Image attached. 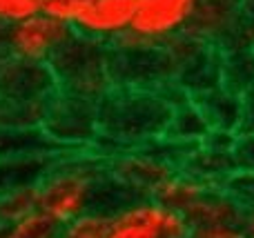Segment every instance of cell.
Wrapping results in <instances>:
<instances>
[{"instance_id":"cell-1","label":"cell","mask_w":254,"mask_h":238,"mask_svg":"<svg viewBox=\"0 0 254 238\" xmlns=\"http://www.w3.org/2000/svg\"><path fill=\"white\" fill-rule=\"evenodd\" d=\"M107 181L110 172L98 158L83 151H69L61 156L40 181L38 209L63 227L89 209H105L101 205V194L105 191Z\"/></svg>"},{"instance_id":"cell-2","label":"cell","mask_w":254,"mask_h":238,"mask_svg":"<svg viewBox=\"0 0 254 238\" xmlns=\"http://www.w3.org/2000/svg\"><path fill=\"white\" fill-rule=\"evenodd\" d=\"M112 49L110 45L74 36L69 45L49 62L58 83V92L101 102L112 92Z\"/></svg>"},{"instance_id":"cell-3","label":"cell","mask_w":254,"mask_h":238,"mask_svg":"<svg viewBox=\"0 0 254 238\" xmlns=\"http://www.w3.org/2000/svg\"><path fill=\"white\" fill-rule=\"evenodd\" d=\"M172 105L140 92L107 94L98 102V127L114 141H147L167 132Z\"/></svg>"},{"instance_id":"cell-4","label":"cell","mask_w":254,"mask_h":238,"mask_svg":"<svg viewBox=\"0 0 254 238\" xmlns=\"http://www.w3.org/2000/svg\"><path fill=\"white\" fill-rule=\"evenodd\" d=\"M190 232L183 212L143 196L112 209L107 238H190Z\"/></svg>"},{"instance_id":"cell-5","label":"cell","mask_w":254,"mask_h":238,"mask_svg":"<svg viewBox=\"0 0 254 238\" xmlns=\"http://www.w3.org/2000/svg\"><path fill=\"white\" fill-rule=\"evenodd\" d=\"M43 127L67 151H83L96 141L98 134V102L87 98L56 92L47 100Z\"/></svg>"},{"instance_id":"cell-6","label":"cell","mask_w":254,"mask_h":238,"mask_svg":"<svg viewBox=\"0 0 254 238\" xmlns=\"http://www.w3.org/2000/svg\"><path fill=\"white\" fill-rule=\"evenodd\" d=\"M74 27L47 16L45 11H36L34 16L4 29L2 47L18 58L49 65L74 40Z\"/></svg>"},{"instance_id":"cell-7","label":"cell","mask_w":254,"mask_h":238,"mask_svg":"<svg viewBox=\"0 0 254 238\" xmlns=\"http://www.w3.org/2000/svg\"><path fill=\"white\" fill-rule=\"evenodd\" d=\"M198 0H140L131 31L149 47H167L188 34Z\"/></svg>"},{"instance_id":"cell-8","label":"cell","mask_w":254,"mask_h":238,"mask_svg":"<svg viewBox=\"0 0 254 238\" xmlns=\"http://www.w3.org/2000/svg\"><path fill=\"white\" fill-rule=\"evenodd\" d=\"M58 92L52 67L13 56L0 47V96L20 100H49Z\"/></svg>"},{"instance_id":"cell-9","label":"cell","mask_w":254,"mask_h":238,"mask_svg":"<svg viewBox=\"0 0 254 238\" xmlns=\"http://www.w3.org/2000/svg\"><path fill=\"white\" fill-rule=\"evenodd\" d=\"M246 20L241 0H198L192 25L185 36L198 43L232 45L234 49Z\"/></svg>"},{"instance_id":"cell-10","label":"cell","mask_w":254,"mask_h":238,"mask_svg":"<svg viewBox=\"0 0 254 238\" xmlns=\"http://www.w3.org/2000/svg\"><path fill=\"white\" fill-rule=\"evenodd\" d=\"M140 0H87L74 25L78 36L112 45L131 29Z\"/></svg>"},{"instance_id":"cell-11","label":"cell","mask_w":254,"mask_h":238,"mask_svg":"<svg viewBox=\"0 0 254 238\" xmlns=\"http://www.w3.org/2000/svg\"><path fill=\"white\" fill-rule=\"evenodd\" d=\"M107 172H110L112 181H116L119 185L127 187V190L143 191L145 196H149L163 178L176 172V167L167 158H158V156L140 151V154L121 156Z\"/></svg>"},{"instance_id":"cell-12","label":"cell","mask_w":254,"mask_h":238,"mask_svg":"<svg viewBox=\"0 0 254 238\" xmlns=\"http://www.w3.org/2000/svg\"><path fill=\"white\" fill-rule=\"evenodd\" d=\"M190 227L198 225H241L243 207L223 185H210L203 196L185 212Z\"/></svg>"},{"instance_id":"cell-13","label":"cell","mask_w":254,"mask_h":238,"mask_svg":"<svg viewBox=\"0 0 254 238\" xmlns=\"http://www.w3.org/2000/svg\"><path fill=\"white\" fill-rule=\"evenodd\" d=\"M40 154H67L43 125H16L0 127V158L16 156H40Z\"/></svg>"},{"instance_id":"cell-14","label":"cell","mask_w":254,"mask_h":238,"mask_svg":"<svg viewBox=\"0 0 254 238\" xmlns=\"http://www.w3.org/2000/svg\"><path fill=\"white\" fill-rule=\"evenodd\" d=\"M69 154V151H67ZM65 156V154H61ZM58 154H40V156H16V158H0V194L13 190L40 185L49 169L58 163Z\"/></svg>"},{"instance_id":"cell-15","label":"cell","mask_w":254,"mask_h":238,"mask_svg":"<svg viewBox=\"0 0 254 238\" xmlns=\"http://www.w3.org/2000/svg\"><path fill=\"white\" fill-rule=\"evenodd\" d=\"M207 183L201 181V178L192 176L188 172H172L167 178H163L156 187L152 190L149 198L158 200L161 205L170 209H176V212H188L194 203L203 196V191L207 190Z\"/></svg>"},{"instance_id":"cell-16","label":"cell","mask_w":254,"mask_h":238,"mask_svg":"<svg viewBox=\"0 0 254 238\" xmlns=\"http://www.w3.org/2000/svg\"><path fill=\"white\" fill-rule=\"evenodd\" d=\"M201 109L205 111L212 129H223V132H237L239 129V114H241L239 94L225 87L212 89L201 100Z\"/></svg>"},{"instance_id":"cell-17","label":"cell","mask_w":254,"mask_h":238,"mask_svg":"<svg viewBox=\"0 0 254 238\" xmlns=\"http://www.w3.org/2000/svg\"><path fill=\"white\" fill-rule=\"evenodd\" d=\"M212 132V125L207 120L201 105H179L172 111L170 125H167V136L183 143H198L205 141Z\"/></svg>"},{"instance_id":"cell-18","label":"cell","mask_w":254,"mask_h":238,"mask_svg":"<svg viewBox=\"0 0 254 238\" xmlns=\"http://www.w3.org/2000/svg\"><path fill=\"white\" fill-rule=\"evenodd\" d=\"M47 100H20L0 96V127L16 125H43Z\"/></svg>"},{"instance_id":"cell-19","label":"cell","mask_w":254,"mask_h":238,"mask_svg":"<svg viewBox=\"0 0 254 238\" xmlns=\"http://www.w3.org/2000/svg\"><path fill=\"white\" fill-rule=\"evenodd\" d=\"M254 83V49L241 47L232 49L225 58L223 67V87L234 94H241Z\"/></svg>"},{"instance_id":"cell-20","label":"cell","mask_w":254,"mask_h":238,"mask_svg":"<svg viewBox=\"0 0 254 238\" xmlns=\"http://www.w3.org/2000/svg\"><path fill=\"white\" fill-rule=\"evenodd\" d=\"M110 209H89L61 227V238H107Z\"/></svg>"},{"instance_id":"cell-21","label":"cell","mask_w":254,"mask_h":238,"mask_svg":"<svg viewBox=\"0 0 254 238\" xmlns=\"http://www.w3.org/2000/svg\"><path fill=\"white\" fill-rule=\"evenodd\" d=\"M56 236H61V225H56L40 209H36L34 214L20 218V221L11 223V225H2V230H0V238H56Z\"/></svg>"},{"instance_id":"cell-22","label":"cell","mask_w":254,"mask_h":238,"mask_svg":"<svg viewBox=\"0 0 254 238\" xmlns=\"http://www.w3.org/2000/svg\"><path fill=\"white\" fill-rule=\"evenodd\" d=\"M38 209V185L0 194V225H11Z\"/></svg>"},{"instance_id":"cell-23","label":"cell","mask_w":254,"mask_h":238,"mask_svg":"<svg viewBox=\"0 0 254 238\" xmlns=\"http://www.w3.org/2000/svg\"><path fill=\"white\" fill-rule=\"evenodd\" d=\"M87 0H45L40 4V11H45L47 16L56 18V20L65 22V25L74 27L78 16L83 13Z\"/></svg>"},{"instance_id":"cell-24","label":"cell","mask_w":254,"mask_h":238,"mask_svg":"<svg viewBox=\"0 0 254 238\" xmlns=\"http://www.w3.org/2000/svg\"><path fill=\"white\" fill-rule=\"evenodd\" d=\"M36 11H40V4L36 0H0V27L7 29V27L34 16Z\"/></svg>"},{"instance_id":"cell-25","label":"cell","mask_w":254,"mask_h":238,"mask_svg":"<svg viewBox=\"0 0 254 238\" xmlns=\"http://www.w3.org/2000/svg\"><path fill=\"white\" fill-rule=\"evenodd\" d=\"M223 187L241 203V207H252L254 205V174L252 172H232Z\"/></svg>"},{"instance_id":"cell-26","label":"cell","mask_w":254,"mask_h":238,"mask_svg":"<svg viewBox=\"0 0 254 238\" xmlns=\"http://www.w3.org/2000/svg\"><path fill=\"white\" fill-rule=\"evenodd\" d=\"M232 160L239 172L254 174V134H237L232 145Z\"/></svg>"},{"instance_id":"cell-27","label":"cell","mask_w":254,"mask_h":238,"mask_svg":"<svg viewBox=\"0 0 254 238\" xmlns=\"http://www.w3.org/2000/svg\"><path fill=\"white\" fill-rule=\"evenodd\" d=\"M241 114H239V129L237 134H254V83L239 94Z\"/></svg>"},{"instance_id":"cell-28","label":"cell","mask_w":254,"mask_h":238,"mask_svg":"<svg viewBox=\"0 0 254 238\" xmlns=\"http://www.w3.org/2000/svg\"><path fill=\"white\" fill-rule=\"evenodd\" d=\"M190 238H246L241 225H198L192 227Z\"/></svg>"},{"instance_id":"cell-29","label":"cell","mask_w":254,"mask_h":238,"mask_svg":"<svg viewBox=\"0 0 254 238\" xmlns=\"http://www.w3.org/2000/svg\"><path fill=\"white\" fill-rule=\"evenodd\" d=\"M241 232H243V236L246 238H254V205L252 207H243Z\"/></svg>"},{"instance_id":"cell-30","label":"cell","mask_w":254,"mask_h":238,"mask_svg":"<svg viewBox=\"0 0 254 238\" xmlns=\"http://www.w3.org/2000/svg\"><path fill=\"white\" fill-rule=\"evenodd\" d=\"M241 7H243V13H246L248 20L254 22V0H241Z\"/></svg>"},{"instance_id":"cell-31","label":"cell","mask_w":254,"mask_h":238,"mask_svg":"<svg viewBox=\"0 0 254 238\" xmlns=\"http://www.w3.org/2000/svg\"><path fill=\"white\" fill-rule=\"evenodd\" d=\"M2 43H4V29L0 27V47H2Z\"/></svg>"},{"instance_id":"cell-32","label":"cell","mask_w":254,"mask_h":238,"mask_svg":"<svg viewBox=\"0 0 254 238\" xmlns=\"http://www.w3.org/2000/svg\"><path fill=\"white\" fill-rule=\"evenodd\" d=\"M36 2H38V4H43V2H45V0H36Z\"/></svg>"},{"instance_id":"cell-33","label":"cell","mask_w":254,"mask_h":238,"mask_svg":"<svg viewBox=\"0 0 254 238\" xmlns=\"http://www.w3.org/2000/svg\"><path fill=\"white\" fill-rule=\"evenodd\" d=\"M0 230H2V225H0Z\"/></svg>"},{"instance_id":"cell-34","label":"cell","mask_w":254,"mask_h":238,"mask_svg":"<svg viewBox=\"0 0 254 238\" xmlns=\"http://www.w3.org/2000/svg\"><path fill=\"white\" fill-rule=\"evenodd\" d=\"M252 49H254V45H252Z\"/></svg>"},{"instance_id":"cell-35","label":"cell","mask_w":254,"mask_h":238,"mask_svg":"<svg viewBox=\"0 0 254 238\" xmlns=\"http://www.w3.org/2000/svg\"><path fill=\"white\" fill-rule=\"evenodd\" d=\"M56 238H61V236H56Z\"/></svg>"}]
</instances>
